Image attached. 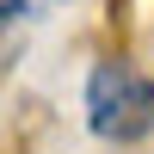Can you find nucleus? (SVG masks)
<instances>
[{"instance_id": "obj_1", "label": "nucleus", "mask_w": 154, "mask_h": 154, "mask_svg": "<svg viewBox=\"0 0 154 154\" xmlns=\"http://www.w3.org/2000/svg\"><path fill=\"white\" fill-rule=\"evenodd\" d=\"M86 123L93 136L130 148L154 130V80L130 62H99L93 80H86Z\"/></svg>"}, {"instance_id": "obj_2", "label": "nucleus", "mask_w": 154, "mask_h": 154, "mask_svg": "<svg viewBox=\"0 0 154 154\" xmlns=\"http://www.w3.org/2000/svg\"><path fill=\"white\" fill-rule=\"evenodd\" d=\"M12 12H25V0H0V25H6Z\"/></svg>"}]
</instances>
